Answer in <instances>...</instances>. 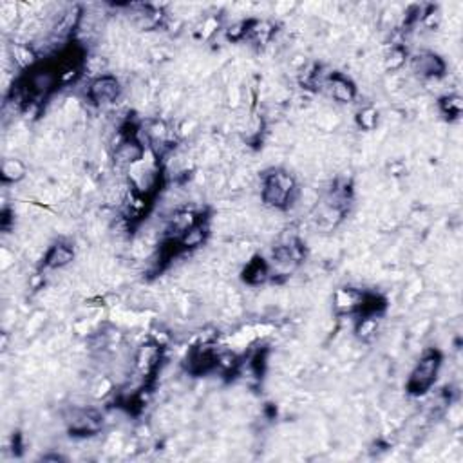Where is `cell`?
Returning <instances> with one entry per match:
<instances>
[{"instance_id":"9a60e30c","label":"cell","mask_w":463,"mask_h":463,"mask_svg":"<svg viewBox=\"0 0 463 463\" xmlns=\"http://www.w3.org/2000/svg\"><path fill=\"white\" fill-rule=\"evenodd\" d=\"M357 124L360 129L366 130H373L377 127L378 124V112L377 109H373V107H366L357 115Z\"/></svg>"},{"instance_id":"e0dca14e","label":"cell","mask_w":463,"mask_h":463,"mask_svg":"<svg viewBox=\"0 0 463 463\" xmlns=\"http://www.w3.org/2000/svg\"><path fill=\"white\" fill-rule=\"evenodd\" d=\"M110 389H112V386H110L109 380H101L100 386H98L95 389V397H98V398L106 397V395L110 391Z\"/></svg>"},{"instance_id":"2e32d148","label":"cell","mask_w":463,"mask_h":463,"mask_svg":"<svg viewBox=\"0 0 463 463\" xmlns=\"http://www.w3.org/2000/svg\"><path fill=\"white\" fill-rule=\"evenodd\" d=\"M377 333V320L373 319V317H366L358 322L357 326V335L362 340H369L373 335Z\"/></svg>"},{"instance_id":"5bb4252c","label":"cell","mask_w":463,"mask_h":463,"mask_svg":"<svg viewBox=\"0 0 463 463\" xmlns=\"http://www.w3.org/2000/svg\"><path fill=\"white\" fill-rule=\"evenodd\" d=\"M407 60V51L402 46H393L391 51L386 57V69L387 71H398L404 67Z\"/></svg>"},{"instance_id":"3957f363","label":"cell","mask_w":463,"mask_h":463,"mask_svg":"<svg viewBox=\"0 0 463 463\" xmlns=\"http://www.w3.org/2000/svg\"><path fill=\"white\" fill-rule=\"evenodd\" d=\"M69 433L75 436H92L104 427V418L95 409H77L67 418Z\"/></svg>"},{"instance_id":"7c38bea8","label":"cell","mask_w":463,"mask_h":463,"mask_svg":"<svg viewBox=\"0 0 463 463\" xmlns=\"http://www.w3.org/2000/svg\"><path fill=\"white\" fill-rule=\"evenodd\" d=\"M206 235H208V230H206V226H203V223L199 221L196 226H192L188 232H185V234L179 237V246L186 250L197 248V246H201V244L205 243Z\"/></svg>"},{"instance_id":"30bf717a","label":"cell","mask_w":463,"mask_h":463,"mask_svg":"<svg viewBox=\"0 0 463 463\" xmlns=\"http://www.w3.org/2000/svg\"><path fill=\"white\" fill-rule=\"evenodd\" d=\"M268 279H270V270H268V264L263 259L255 257L253 261H250L246 270H244V281L252 286H259V284H264Z\"/></svg>"},{"instance_id":"52a82bcc","label":"cell","mask_w":463,"mask_h":463,"mask_svg":"<svg viewBox=\"0 0 463 463\" xmlns=\"http://www.w3.org/2000/svg\"><path fill=\"white\" fill-rule=\"evenodd\" d=\"M326 86L330 89V95L333 100L340 101V104H351L357 98V87L353 86V81L348 80L342 75H331L326 80Z\"/></svg>"},{"instance_id":"8fae6325","label":"cell","mask_w":463,"mask_h":463,"mask_svg":"<svg viewBox=\"0 0 463 463\" xmlns=\"http://www.w3.org/2000/svg\"><path fill=\"white\" fill-rule=\"evenodd\" d=\"M26 165L20 159L8 158L2 161V168H0V176L4 183H19L26 177Z\"/></svg>"},{"instance_id":"7a4b0ae2","label":"cell","mask_w":463,"mask_h":463,"mask_svg":"<svg viewBox=\"0 0 463 463\" xmlns=\"http://www.w3.org/2000/svg\"><path fill=\"white\" fill-rule=\"evenodd\" d=\"M440 366H442V357H440L438 351L431 349V351L422 355L415 371L411 373L409 382H407V389H409L411 395H424L435 384Z\"/></svg>"},{"instance_id":"277c9868","label":"cell","mask_w":463,"mask_h":463,"mask_svg":"<svg viewBox=\"0 0 463 463\" xmlns=\"http://www.w3.org/2000/svg\"><path fill=\"white\" fill-rule=\"evenodd\" d=\"M87 95L95 104L106 106V104H112L118 100L121 95V86L115 75H100L89 83Z\"/></svg>"},{"instance_id":"9c48e42d","label":"cell","mask_w":463,"mask_h":463,"mask_svg":"<svg viewBox=\"0 0 463 463\" xmlns=\"http://www.w3.org/2000/svg\"><path fill=\"white\" fill-rule=\"evenodd\" d=\"M364 297H366L364 293L353 290V288H342L335 293V306L342 313H353L362 308Z\"/></svg>"},{"instance_id":"8992f818","label":"cell","mask_w":463,"mask_h":463,"mask_svg":"<svg viewBox=\"0 0 463 463\" xmlns=\"http://www.w3.org/2000/svg\"><path fill=\"white\" fill-rule=\"evenodd\" d=\"M145 156V145L139 144L136 136L130 138H124V141H119L115 147L112 158L121 167H132L136 163H139Z\"/></svg>"},{"instance_id":"5b68a950","label":"cell","mask_w":463,"mask_h":463,"mask_svg":"<svg viewBox=\"0 0 463 463\" xmlns=\"http://www.w3.org/2000/svg\"><path fill=\"white\" fill-rule=\"evenodd\" d=\"M411 67H413V71H415L418 77L425 78V80L444 77L445 69H447L444 58L438 57V55L433 53V51H422V53L416 55V57L411 60Z\"/></svg>"},{"instance_id":"ba28073f","label":"cell","mask_w":463,"mask_h":463,"mask_svg":"<svg viewBox=\"0 0 463 463\" xmlns=\"http://www.w3.org/2000/svg\"><path fill=\"white\" fill-rule=\"evenodd\" d=\"M72 259H75V250H72V246H69L66 243H57L46 253L43 264L48 268H53V270H60V268H66L67 264H71Z\"/></svg>"},{"instance_id":"6da1fadb","label":"cell","mask_w":463,"mask_h":463,"mask_svg":"<svg viewBox=\"0 0 463 463\" xmlns=\"http://www.w3.org/2000/svg\"><path fill=\"white\" fill-rule=\"evenodd\" d=\"M297 190L295 177L284 170H275L264 176L261 197L263 203L275 210H286L293 201V194Z\"/></svg>"},{"instance_id":"4fadbf2b","label":"cell","mask_w":463,"mask_h":463,"mask_svg":"<svg viewBox=\"0 0 463 463\" xmlns=\"http://www.w3.org/2000/svg\"><path fill=\"white\" fill-rule=\"evenodd\" d=\"M440 110H442L445 116H449V118H458L463 110L462 98H460L458 95L444 96V98L440 100Z\"/></svg>"}]
</instances>
